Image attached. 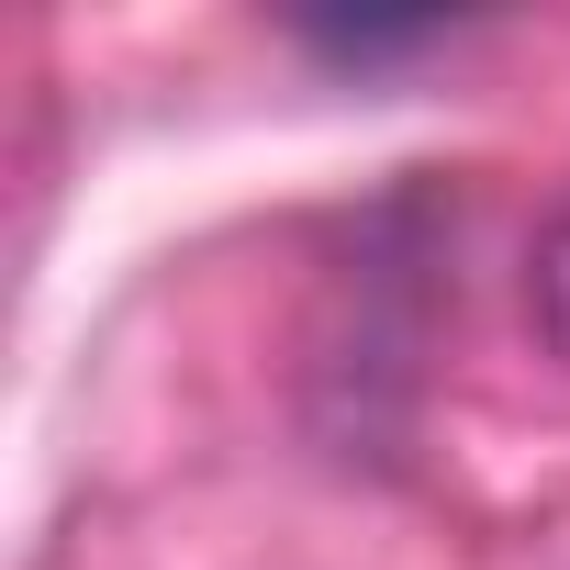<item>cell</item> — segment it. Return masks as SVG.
<instances>
[{"instance_id":"1","label":"cell","mask_w":570,"mask_h":570,"mask_svg":"<svg viewBox=\"0 0 570 570\" xmlns=\"http://www.w3.org/2000/svg\"><path fill=\"white\" fill-rule=\"evenodd\" d=\"M525 325H537L548 358H570V202L548 213V235H537V257H525Z\"/></svg>"}]
</instances>
